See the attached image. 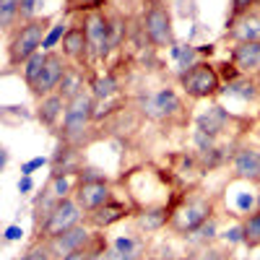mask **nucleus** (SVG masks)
<instances>
[{"instance_id": "25", "label": "nucleus", "mask_w": 260, "mask_h": 260, "mask_svg": "<svg viewBox=\"0 0 260 260\" xmlns=\"http://www.w3.org/2000/svg\"><path fill=\"white\" fill-rule=\"evenodd\" d=\"M242 232H245V247L247 250H257L260 247V208L242 216Z\"/></svg>"}, {"instance_id": "13", "label": "nucleus", "mask_w": 260, "mask_h": 260, "mask_svg": "<svg viewBox=\"0 0 260 260\" xmlns=\"http://www.w3.org/2000/svg\"><path fill=\"white\" fill-rule=\"evenodd\" d=\"M60 50L65 55V60H68L71 65H76V68H91V60H89V42H86V31L81 26V21L76 16V24L68 26V31H65L62 42H60Z\"/></svg>"}, {"instance_id": "28", "label": "nucleus", "mask_w": 260, "mask_h": 260, "mask_svg": "<svg viewBox=\"0 0 260 260\" xmlns=\"http://www.w3.org/2000/svg\"><path fill=\"white\" fill-rule=\"evenodd\" d=\"M18 16H21V0H0V26L6 34L18 24Z\"/></svg>"}, {"instance_id": "35", "label": "nucleus", "mask_w": 260, "mask_h": 260, "mask_svg": "<svg viewBox=\"0 0 260 260\" xmlns=\"http://www.w3.org/2000/svg\"><path fill=\"white\" fill-rule=\"evenodd\" d=\"M37 6H39V0H21V16H18V24H21V21H31V18H37Z\"/></svg>"}, {"instance_id": "34", "label": "nucleus", "mask_w": 260, "mask_h": 260, "mask_svg": "<svg viewBox=\"0 0 260 260\" xmlns=\"http://www.w3.org/2000/svg\"><path fill=\"white\" fill-rule=\"evenodd\" d=\"M50 164V159L47 156H37V159H29V161H24V164H21V175H34V172L37 169H42V167H47Z\"/></svg>"}, {"instance_id": "12", "label": "nucleus", "mask_w": 260, "mask_h": 260, "mask_svg": "<svg viewBox=\"0 0 260 260\" xmlns=\"http://www.w3.org/2000/svg\"><path fill=\"white\" fill-rule=\"evenodd\" d=\"M133 213H136V208H133V203H130L127 198H125V201L115 198V201H110V203H104L102 208L86 213L83 224H89V226L96 229V232H104V229H110V226L125 221V219H133Z\"/></svg>"}, {"instance_id": "5", "label": "nucleus", "mask_w": 260, "mask_h": 260, "mask_svg": "<svg viewBox=\"0 0 260 260\" xmlns=\"http://www.w3.org/2000/svg\"><path fill=\"white\" fill-rule=\"evenodd\" d=\"M180 89L185 96H190L192 102H203V99H216L224 94V81L219 76V68L208 60H198L187 68L185 73H180Z\"/></svg>"}, {"instance_id": "41", "label": "nucleus", "mask_w": 260, "mask_h": 260, "mask_svg": "<svg viewBox=\"0 0 260 260\" xmlns=\"http://www.w3.org/2000/svg\"><path fill=\"white\" fill-rule=\"evenodd\" d=\"M148 3H151V0H148Z\"/></svg>"}, {"instance_id": "10", "label": "nucleus", "mask_w": 260, "mask_h": 260, "mask_svg": "<svg viewBox=\"0 0 260 260\" xmlns=\"http://www.w3.org/2000/svg\"><path fill=\"white\" fill-rule=\"evenodd\" d=\"M180 112H182V102L175 89H159L141 99V115L154 122H175Z\"/></svg>"}, {"instance_id": "6", "label": "nucleus", "mask_w": 260, "mask_h": 260, "mask_svg": "<svg viewBox=\"0 0 260 260\" xmlns=\"http://www.w3.org/2000/svg\"><path fill=\"white\" fill-rule=\"evenodd\" d=\"M73 198L78 201V206H81L86 213H91V211L102 208L104 203L115 201L117 195H115L112 180H107L104 172L91 169V167H83V169L78 172V185H76Z\"/></svg>"}, {"instance_id": "8", "label": "nucleus", "mask_w": 260, "mask_h": 260, "mask_svg": "<svg viewBox=\"0 0 260 260\" xmlns=\"http://www.w3.org/2000/svg\"><path fill=\"white\" fill-rule=\"evenodd\" d=\"M83 219H86V211L78 206V201L76 198H62V201L55 203L50 219L45 221V226L34 234V240L37 242H47V240H52V237H57L62 232H68V229L83 224Z\"/></svg>"}, {"instance_id": "4", "label": "nucleus", "mask_w": 260, "mask_h": 260, "mask_svg": "<svg viewBox=\"0 0 260 260\" xmlns=\"http://www.w3.org/2000/svg\"><path fill=\"white\" fill-rule=\"evenodd\" d=\"M91 122H94V94L86 89L68 102V110H65V117H62L57 136H60L62 143L83 148Z\"/></svg>"}, {"instance_id": "36", "label": "nucleus", "mask_w": 260, "mask_h": 260, "mask_svg": "<svg viewBox=\"0 0 260 260\" xmlns=\"http://www.w3.org/2000/svg\"><path fill=\"white\" fill-rule=\"evenodd\" d=\"M3 240H6V242H18V240H24V229H21L18 224H11V226L6 229V234H3Z\"/></svg>"}, {"instance_id": "31", "label": "nucleus", "mask_w": 260, "mask_h": 260, "mask_svg": "<svg viewBox=\"0 0 260 260\" xmlns=\"http://www.w3.org/2000/svg\"><path fill=\"white\" fill-rule=\"evenodd\" d=\"M257 0H232V8H229V16H226V26H232L237 18H242L245 13L255 11Z\"/></svg>"}, {"instance_id": "24", "label": "nucleus", "mask_w": 260, "mask_h": 260, "mask_svg": "<svg viewBox=\"0 0 260 260\" xmlns=\"http://www.w3.org/2000/svg\"><path fill=\"white\" fill-rule=\"evenodd\" d=\"M89 89H91L94 99H112L120 89V83L112 73H94L89 81Z\"/></svg>"}, {"instance_id": "18", "label": "nucleus", "mask_w": 260, "mask_h": 260, "mask_svg": "<svg viewBox=\"0 0 260 260\" xmlns=\"http://www.w3.org/2000/svg\"><path fill=\"white\" fill-rule=\"evenodd\" d=\"M234 120H237V117H234L229 110H224L221 104H211L206 112L198 115V120H195V130H201V133H208V136H213V138H219V136L226 133L229 125H232Z\"/></svg>"}, {"instance_id": "7", "label": "nucleus", "mask_w": 260, "mask_h": 260, "mask_svg": "<svg viewBox=\"0 0 260 260\" xmlns=\"http://www.w3.org/2000/svg\"><path fill=\"white\" fill-rule=\"evenodd\" d=\"M81 26L86 31V42H89V60L91 68L99 62H104L112 52V39H110V16L104 11H94V13H83L78 16Z\"/></svg>"}, {"instance_id": "27", "label": "nucleus", "mask_w": 260, "mask_h": 260, "mask_svg": "<svg viewBox=\"0 0 260 260\" xmlns=\"http://www.w3.org/2000/svg\"><path fill=\"white\" fill-rule=\"evenodd\" d=\"M169 55L172 60H177V68L180 73H185L187 68H192L195 62H198V47H192V45H175V47H169Z\"/></svg>"}, {"instance_id": "2", "label": "nucleus", "mask_w": 260, "mask_h": 260, "mask_svg": "<svg viewBox=\"0 0 260 260\" xmlns=\"http://www.w3.org/2000/svg\"><path fill=\"white\" fill-rule=\"evenodd\" d=\"M216 208L219 206H216V198L211 192H203V190L182 192L175 203L167 229L177 237H192L206 221H211L216 216Z\"/></svg>"}, {"instance_id": "32", "label": "nucleus", "mask_w": 260, "mask_h": 260, "mask_svg": "<svg viewBox=\"0 0 260 260\" xmlns=\"http://www.w3.org/2000/svg\"><path fill=\"white\" fill-rule=\"evenodd\" d=\"M192 237H195V240H198L201 245H211L216 237H219V224H216V216H213L211 221H206V224H203L198 232H195Z\"/></svg>"}, {"instance_id": "3", "label": "nucleus", "mask_w": 260, "mask_h": 260, "mask_svg": "<svg viewBox=\"0 0 260 260\" xmlns=\"http://www.w3.org/2000/svg\"><path fill=\"white\" fill-rule=\"evenodd\" d=\"M52 16H37L31 21H21L16 24L6 37V55H8V68H18L24 65L34 52L42 50V42H45L47 31L52 29Z\"/></svg>"}, {"instance_id": "30", "label": "nucleus", "mask_w": 260, "mask_h": 260, "mask_svg": "<svg viewBox=\"0 0 260 260\" xmlns=\"http://www.w3.org/2000/svg\"><path fill=\"white\" fill-rule=\"evenodd\" d=\"M65 31H68V24H65V21H57V24H52V29L47 31L45 42H42V50H45V52H52L55 47H60V42H62Z\"/></svg>"}, {"instance_id": "14", "label": "nucleus", "mask_w": 260, "mask_h": 260, "mask_svg": "<svg viewBox=\"0 0 260 260\" xmlns=\"http://www.w3.org/2000/svg\"><path fill=\"white\" fill-rule=\"evenodd\" d=\"M68 71H71V62L65 60V55L62 52H47V65H45V73H42V78H39V83H37V89L31 91V96H37V99H42V96H47V94H55L57 89H60V83H62V78L68 76Z\"/></svg>"}, {"instance_id": "15", "label": "nucleus", "mask_w": 260, "mask_h": 260, "mask_svg": "<svg viewBox=\"0 0 260 260\" xmlns=\"http://www.w3.org/2000/svg\"><path fill=\"white\" fill-rule=\"evenodd\" d=\"M232 177L260 185V148L257 146H240L232 154Z\"/></svg>"}, {"instance_id": "16", "label": "nucleus", "mask_w": 260, "mask_h": 260, "mask_svg": "<svg viewBox=\"0 0 260 260\" xmlns=\"http://www.w3.org/2000/svg\"><path fill=\"white\" fill-rule=\"evenodd\" d=\"M110 257L112 260H148V242L143 232H127L110 242Z\"/></svg>"}, {"instance_id": "37", "label": "nucleus", "mask_w": 260, "mask_h": 260, "mask_svg": "<svg viewBox=\"0 0 260 260\" xmlns=\"http://www.w3.org/2000/svg\"><path fill=\"white\" fill-rule=\"evenodd\" d=\"M34 190V180L29 177V175H21V180H18V192L21 195H29Z\"/></svg>"}, {"instance_id": "19", "label": "nucleus", "mask_w": 260, "mask_h": 260, "mask_svg": "<svg viewBox=\"0 0 260 260\" xmlns=\"http://www.w3.org/2000/svg\"><path fill=\"white\" fill-rule=\"evenodd\" d=\"M65 110H68V99H65L60 91L47 94V96H42L39 104H37V120L45 127H50V130H60Z\"/></svg>"}, {"instance_id": "21", "label": "nucleus", "mask_w": 260, "mask_h": 260, "mask_svg": "<svg viewBox=\"0 0 260 260\" xmlns=\"http://www.w3.org/2000/svg\"><path fill=\"white\" fill-rule=\"evenodd\" d=\"M172 211H175V206H159V208L136 211V213H133V224H136V229H138V232H143V234L161 232V229H167V226H169Z\"/></svg>"}, {"instance_id": "38", "label": "nucleus", "mask_w": 260, "mask_h": 260, "mask_svg": "<svg viewBox=\"0 0 260 260\" xmlns=\"http://www.w3.org/2000/svg\"><path fill=\"white\" fill-rule=\"evenodd\" d=\"M257 208H260V185H257Z\"/></svg>"}, {"instance_id": "33", "label": "nucleus", "mask_w": 260, "mask_h": 260, "mask_svg": "<svg viewBox=\"0 0 260 260\" xmlns=\"http://www.w3.org/2000/svg\"><path fill=\"white\" fill-rule=\"evenodd\" d=\"M187 260H226V255H224V250L213 247V245H201Z\"/></svg>"}, {"instance_id": "9", "label": "nucleus", "mask_w": 260, "mask_h": 260, "mask_svg": "<svg viewBox=\"0 0 260 260\" xmlns=\"http://www.w3.org/2000/svg\"><path fill=\"white\" fill-rule=\"evenodd\" d=\"M143 34L151 47L164 50L175 47V31H172V13L161 0H151L143 13Z\"/></svg>"}, {"instance_id": "20", "label": "nucleus", "mask_w": 260, "mask_h": 260, "mask_svg": "<svg viewBox=\"0 0 260 260\" xmlns=\"http://www.w3.org/2000/svg\"><path fill=\"white\" fill-rule=\"evenodd\" d=\"M50 167H52V175H78V172L83 169L81 148L60 141L57 151H55L52 159H50Z\"/></svg>"}, {"instance_id": "17", "label": "nucleus", "mask_w": 260, "mask_h": 260, "mask_svg": "<svg viewBox=\"0 0 260 260\" xmlns=\"http://www.w3.org/2000/svg\"><path fill=\"white\" fill-rule=\"evenodd\" d=\"M229 60L242 76L260 78V42H237L229 50Z\"/></svg>"}, {"instance_id": "11", "label": "nucleus", "mask_w": 260, "mask_h": 260, "mask_svg": "<svg viewBox=\"0 0 260 260\" xmlns=\"http://www.w3.org/2000/svg\"><path fill=\"white\" fill-rule=\"evenodd\" d=\"M94 240H96V229H91L89 224H78V226H73V229H68V232L52 237V240H47V247H50V252H52L57 260H62L65 255L89 247Z\"/></svg>"}, {"instance_id": "29", "label": "nucleus", "mask_w": 260, "mask_h": 260, "mask_svg": "<svg viewBox=\"0 0 260 260\" xmlns=\"http://www.w3.org/2000/svg\"><path fill=\"white\" fill-rule=\"evenodd\" d=\"M16 260H57L52 252H50V247H47V242H31L26 250H24V255H18Z\"/></svg>"}, {"instance_id": "1", "label": "nucleus", "mask_w": 260, "mask_h": 260, "mask_svg": "<svg viewBox=\"0 0 260 260\" xmlns=\"http://www.w3.org/2000/svg\"><path fill=\"white\" fill-rule=\"evenodd\" d=\"M120 185L127 192V201L136 211L159 208V206H175L180 198L175 172H164L154 164H141L120 177Z\"/></svg>"}, {"instance_id": "23", "label": "nucleus", "mask_w": 260, "mask_h": 260, "mask_svg": "<svg viewBox=\"0 0 260 260\" xmlns=\"http://www.w3.org/2000/svg\"><path fill=\"white\" fill-rule=\"evenodd\" d=\"M45 65H47V52H45V50L34 52L24 65H21V68H24V71H21V73H24V83H26L29 91L37 89V83H39L42 73H45Z\"/></svg>"}, {"instance_id": "40", "label": "nucleus", "mask_w": 260, "mask_h": 260, "mask_svg": "<svg viewBox=\"0 0 260 260\" xmlns=\"http://www.w3.org/2000/svg\"><path fill=\"white\" fill-rule=\"evenodd\" d=\"M94 260H102V257H94Z\"/></svg>"}, {"instance_id": "26", "label": "nucleus", "mask_w": 260, "mask_h": 260, "mask_svg": "<svg viewBox=\"0 0 260 260\" xmlns=\"http://www.w3.org/2000/svg\"><path fill=\"white\" fill-rule=\"evenodd\" d=\"M110 0H62V16H83V13H94L104 11V6Z\"/></svg>"}, {"instance_id": "22", "label": "nucleus", "mask_w": 260, "mask_h": 260, "mask_svg": "<svg viewBox=\"0 0 260 260\" xmlns=\"http://www.w3.org/2000/svg\"><path fill=\"white\" fill-rule=\"evenodd\" d=\"M226 39L237 42H260V11H250L242 18H237L232 26H226Z\"/></svg>"}, {"instance_id": "39", "label": "nucleus", "mask_w": 260, "mask_h": 260, "mask_svg": "<svg viewBox=\"0 0 260 260\" xmlns=\"http://www.w3.org/2000/svg\"><path fill=\"white\" fill-rule=\"evenodd\" d=\"M167 260H187V257H167Z\"/></svg>"}]
</instances>
